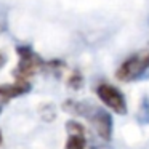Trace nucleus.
I'll return each instance as SVG.
<instances>
[{
  "label": "nucleus",
  "instance_id": "obj_4",
  "mask_svg": "<svg viewBox=\"0 0 149 149\" xmlns=\"http://www.w3.org/2000/svg\"><path fill=\"white\" fill-rule=\"evenodd\" d=\"M96 95L101 100V103L107 109L112 111V112L120 114V116L127 114V100L123 96V93L117 87L103 82V84H100L96 87Z\"/></svg>",
  "mask_w": 149,
  "mask_h": 149
},
{
  "label": "nucleus",
  "instance_id": "obj_9",
  "mask_svg": "<svg viewBox=\"0 0 149 149\" xmlns=\"http://www.w3.org/2000/svg\"><path fill=\"white\" fill-rule=\"evenodd\" d=\"M2 141H3V136H2V130H0V144H2Z\"/></svg>",
  "mask_w": 149,
  "mask_h": 149
},
{
  "label": "nucleus",
  "instance_id": "obj_5",
  "mask_svg": "<svg viewBox=\"0 0 149 149\" xmlns=\"http://www.w3.org/2000/svg\"><path fill=\"white\" fill-rule=\"evenodd\" d=\"M66 132H68V139H66L64 149H87L85 127L80 122L69 120L66 123Z\"/></svg>",
  "mask_w": 149,
  "mask_h": 149
},
{
  "label": "nucleus",
  "instance_id": "obj_1",
  "mask_svg": "<svg viewBox=\"0 0 149 149\" xmlns=\"http://www.w3.org/2000/svg\"><path fill=\"white\" fill-rule=\"evenodd\" d=\"M64 109L68 112H74L77 116L87 119L101 139L111 141L114 123H112V116H111L109 111L103 109L100 106H93L90 103H80V101H66Z\"/></svg>",
  "mask_w": 149,
  "mask_h": 149
},
{
  "label": "nucleus",
  "instance_id": "obj_6",
  "mask_svg": "<svg viewBox=\"0 0 149 149\" xmlns=\"http://www.w3.org/2000/svg\"><path fill=\"white\" fill-rule=\"evenodd\" d=\"M29 91H31V84L27 80H16L15 84L0 85V104L16 100L19 96H24Z\"/></svg>",
  "mask_w": 149,
  "mask_h": 149
},
{
  "label": "nucleus",
  "instance_id": "obj_8",
  "mask_svg": "<svg viewBox=\"0 0 149 149\" xmlns=\"http://www.w3.org/2000/svg\"><path fill=\"white\" fill-rule=\"evenodd\" d=\"M5 63H7V56H5V53L0 52V69L5 66Z\"/></svg>",
  "mask_w": 149,
  "mask_h": 149
},
{
  "label": "nucleus",
  "instance_id": "obj_2",
  "mask_svg": "<svg viewBox=\"0 0 149 149\" xmlns=\"http://www.w3.org/2000/svg\"><path fill=\"white\" fill-rule=\"evenodd\" d=\"M149 71V50H141L130 55L117 68L116 77L120 82H133L141 79Z\"/></svg>",
  "mask_w": 149,
  "mask_h": 149
},
{
  "label": "nucleus",
  "instance_id": "obj_10",
  "mask_svg": "<svg viewBox=\"0 0 149 149\" xmlns=\"http://www.w3.org/2000/svg\"><path fill=\"white\" fill-rule=\"evenodd\" d=\"M0 114H2V104H0Z\"/></svg>",
  "mask_w": 149,
  "mask_h": 149
},
{
  "label": "nucleus",
  "instance_id": "obj_3",
  "mask_svg": "<svg viewBox=\"0 0 149 149\" xmlns=\"http://www.w3.org/2000/svg\"><path fill=\"white\" fill-rule=\"evenodd\" d=\"M16 52L19 56L18 68L15 69V75L18 80H27L45 66V61L29 47H18Z\"/></svg>",
  "mask_w": 149,
  "mask_h": 149
},
{
  "label": "nucleus",
  "instance_id": "obj_7",
  "mask_svg": "<svg viewBox=\"0 0 149 149\" xmlns=\"http://www.w3.org/2000/svg\"><path fill=\"white\" fill-rule=\"evenodd\" d=\"M138 120L141 123H149V103H148V100H143L141 111L138 112Z\"/></svg>",
  "mask_w": 149,
  "mask_h": 149
}]
</instances>
